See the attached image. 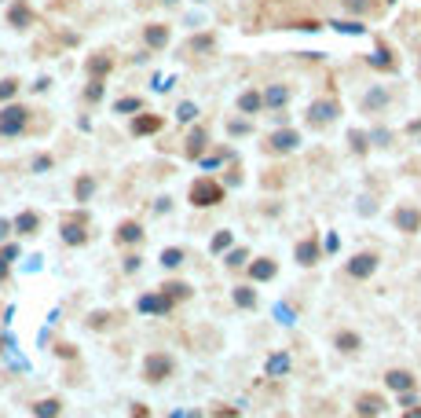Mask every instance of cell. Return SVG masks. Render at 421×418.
Instances as JSON below:
<instances>
[{"instance_id":"cell-37","label":"cell","mask_w":421,"mask_h":418,"mask_svg":"<svg viewBox=\"0 0 421 418\" xmlns=\"http://www.w3.org/2000/svg\"><path fill=\"white\" fill-rule=\"evenodd\" d=\"M385 100H388L385 92H370L366 100H363V107H366V110H378V107H385Z\"/></svg>"},{"instance_id":"cell-30","label":"cell","mask_w":421,"mask_h":418,"mask_svg":"<svg viewBox=\"0 0 421 418\" xmlns=\"http://www.w3.org/2000/svg\"><path fill=\"white\" fill-rule=\"evenodd\" d=\"M114 110H118V114H139V110H143V100H139V95H125V100L114 103Z\"/></svg>"},{"instance_id":"cell-14","label":"cell","mask_w":421,"mask_h":418,"mask_svg":"<svg viewBox=\"0 0 421 418\" xmlns=\"http://www.w3.org/2000/svg\"><path fill=\"white\" fill-rule=\"evenodd\" d=\"M143 41H147V48H165L169 44V26H161V22H151V26H143Z\"/></svg>"},{"instance_id":"cell-25","label":"cell","mask_w":421,"mask_h":418,"mask_svg":"<svg viewBox=\"0 0 421 418\" xmlns=\"http://www.w3.org/2000/svg\"><path fill=\"white\" fill-rule=\"evenodd\" d=\"M388 55H392V52H388L385 44H378V52L370 55V67H374V70H396V59H388Z\"/></svg>"},{"instance_id":"cell-3","label":"cell","mask_w":421,"mask_h":418,"mask_svg":"<svg viewBox=\"0 0 421 418\" xmlns=\"http://www.w3.org/2000/svg\"><path fill=\"white\" fill-rule=\"evenodd\" d=\"M187 198L198 205V209H209V205H216V202H223V187L213 180V176H198V180L191 184V191H187Z\"/></svg>"},{"instance_id":"cell-15","label":"cell","mask_w":421,"mask_h":418,"mask_svg":"<svg viewBox=\"0 0 421 418\" xmlns=\"http://www.w3.org/2000/svg\"><path fill=\"white\" fill-rule=\"evenodd\" d=\"M355 411H359L363 418H378V414L385 411V400L374 396V393H363L359 400H355Z\"/></svg>"},{"instance_id":"cell-16","label":"cell","mask_w":421,"mask_h":418,"mask_svg":"<svg viewBox=\"0 0 421 418\" xmlns=\"http://www.w3.org/2000/svg\"><path fill=\"white\" fill-rule=\"evenodd\" d=\"M297 264H304V268H312L315 261H319V243H315V238H301V243H297Z\"/></svg>"},{"instance_id":"cell-46","label":"cell","mask_w":421,"mask_h":418,"mask_svg":"<svg viewBox=\"0 0 421 418\" xmlns=\"http://www.w3.org/2000/svg\"><path fill=\"white\" fill-rule=\"evenodd\" d=\"M132 418H151V411L143 407V404H132Z\"/></svg>"},{"instance_id":"cell-10","label":"cell","mask_w":421,"mask_h":418,"mask_svg":"<svg viewBox=\"0 0 421 418\" xmlns=\"http://www.w3.org/2000/svg\"><path fill=\"white\" fill-rule=\"evenodd\" d=\"M136 309H139V312H151V316H169V312H172V301H169L165 294H143V297L136 301Z\"/></svg>"},{"instance_id":"cell-34","label":"cell","mask_w":421,"mask_h":418,"mask_svg":"<svg viewBox=\"0 0 421 418\" xmlns=\"http://www.w3.org/2000/svg\"><path fill=\"white\" fill-rule=\"evenodd\" d=\"M85 100H88V103H99V100H103V81H99V77H92V81H88Z\"/></svg>"},{"instance_id":"cell-24","label":"cell","mask_w":421,"mask_h":418,"mask_svg":"<svg viewBox=\"0 0 421 418\" xmlns=\"http://www.w3.org/2000/svg\"><path fill=\"white\" fill-rule=\"evenodd\" d=\"M261 107H264L261 92H242V95H238V110H242V114H256Z\"/></svg>"},{"instance_id":"cell-47","label":"cell","mask_w":421,"mask_h":418,"mask_svg":"<svg viewBox=\"0 0 421 418\" xmlns=\"http://www.w3.org/2000/svg\"><path fill=\"white\" fill-rule=\"evenodd\" d=\"M213 414H216V418H238V411H235V407H228V411H223V407H216Z\"/></svg>"},{"instance_id":"cell-27","label":"cell","mask_w":421,"mask_h":418,"mask_svg":"<svg viewBox=\"0 0 421 418\" xmlns=\"http://www.w3.org/2000/svg\"><path fill=\"white\" fill-rule=\"evenodd\" d=\"M261 100L268 103V107H275V110H279V107H286V100H289V92L282 88V85H271L264 95H261Z\"/></svg>"},{"instance_id":"cell-1","label":"cell","mask_w":421,"mask_h":418,"mask_svg":"<svg viewBox=\"0 0 421 418\" xmlns=\"http://www.w3.org/2000/svg\"><path fill=\"white\" fill-rule=\"evenodd\" d=\"M26 128H29V107H22V103H4L0 107V136L15 140V136H22Z\"/></svg>"},{"instance_id":"cell-23","label":"cell","mask_w":421,"mask_h":418,"mask_svg":"<svg viewBox=\"0 0 421 418\" xmlns=\"http://www.w3.org/2000/svg\"><path fill=\"white\" fill-rule=\"evenodd\" d=\"M59 411H62V400H55V396L37 400V404H34V414H37V418H59Z\"/></svg>"},{"instance_id":"cell-51","label":"cell","mask_w":421,"mask_h":418,"mask_svg":"<svg viewBox=\"0 0 421 418\" xmlns=\"http://www.w3.org/2000/svg\"><path fill=\"white\" fill-rule=\"evenodd\" d=\"M0 349H4V337H0Z\"/></svg>"},{"instance_id":"cell-50","label":"cell","mask_w":421,"mask_h":418,"mask_svg":"<svg viewBox=\"0 0 421 418\" xmlns=\"http://www.w3.org/2000/svg\"><path fill=\"white\" fill-rule=\"evenodd\" d=\"M187 418H202V411H191V414H187Z\"/></svg>"},{"instance_id":"cell-44","label":"cell","mask_w":421,"mask_h":418,"mask_svg":"<svg viewBox=\"0 0 421 418\" xmlns=\"http://www.w3.org/2000/svg\"><path fill=\"white\" fill-rule=\"evenodd\" d=\"M8 231H11V220L0 217V243H8Z\"/></svg>"},{"instance_id":"cell-19","label":"cell","mask_w":421,"mask_h":418,"mask_svg":"<svg viewBox=\"0 0 421 418\" xmlns=\"http://www.w3.org/2000/svg\"><path fill=\"white\" fill-rule=\"evenodd\" d=\"M385 382H388V389H396V393H410L414 389V375L410 371H388Z\"/></svg>"},{"instance_id":"cell-38","label":"cell","mask_w":421,"mask_h":418,"mask_svg":"<svg viewBox=\"0 0 421 418\" xmlns=\"http://www.w3.org/2000/svg\"><path fill=\"white\" fill-rule=\"evenodd\" d=\"M246 257H249L246 250H231L228 253V268H242V264H246Z\"/></svg>"},{"instance_id":"cell-18","label":"cell","mask_w":421,"mask_h":418,"mask_svg":"<svg viewBox=\"0 0 421 418\" xmlns=\"http://www.w3.org/2000/svg\"><path fill=\"white\" fill-rule=\"evenodd\" d=\"M161 128V118L158 114H136L132 118V136H154Z\"/></svg>"},{"instance_id":"cell-4","label":"cell","mask_w":421,"mask_h":418,"mask_svg":"<svg viewBox=\"0 0 421 418\" xmlns=\"http://www.w3.org/2000/svg\"><path fill=\"white\" fill-rule=\"evenodd\" d=\"M172 371H176V363H172V356H165V352H151V356L143 360V378H147L151 385H161Z\"/></svg>"},{"instance_id":"cell-49","label":"cell","mask_w":421,"mask_h":418,"mask_svg":"<svg viewBox=\"0 0 421 418\" xmlns=\"http://www.w3.org/2000/svg\"><path fill=\"white\" fill-rule=\"evenodd\" d=\"M403 418H421V407H414V404H410V407H407V414H403Z\"/></svg>"},{"instance_id":"cell-40","label":"cell","mask_w":421,"mask_h":418,"mask_svg":"<svg viewBox=\"0 0 421 418\" xmlns=\"http://www.w3.org/2000/svg\"><path fill=\"white\" fill-rule=\"evenodd\" d=\"M55 352H59L62 360H74V356H77V349H74V345H67V342H59V345H55Z\"/></svg>"},{"instance_id":"cell-5","label":"cell","mask_w":421,"mask_h":418,"mask_svg":"<svg viewBox=\"0 0 421 418\" xmlns=\"http://www.w3.org/2000/svg\"><path fill=\"white\" fill-rule=\"evenodd\" d=\"M337 114H341V103H337V100H315L312 107H308V125H312V128H322V125H330Z\"/></svg>"},{"instance_id":"cell-39","label":"cell","mask_w":421,"mask_h":418,"mask_svg":"<svg viewBox=\"0 0 421 418\" xmlns=\"http://www.w3.org/2000/svg\"><path fill=\"white\" fill-rule=\"evenodd\" d=\"M194 114H198V107H194V103H180V110H176V118H180V121H191Z\"/></svg>"},{"instance_id":"cell-20","label":"cell","mask_w":421,"mask_h":418,"mask_svg":"<svg viewBox=\"0 0 421 418\" xmlns=\"http://www.w3.org/2000/svg\"><path fill=\"white\" fill-rule=\"evenodd\" d=\"M15 261H19V246H15V243H0V279H8V271H11Z\"/></svg>"},{"instance_id":"cell-42","label":"cell","mask_w":421,"mask_h":418,"mask_svg":"<svg viewBox=\"0 0 421 418\" xmlns=\"http://www.w3.org/2000/svg\"><path fill=\"white\" fill-rule=\"evenodd\" d=\"M34 169H37V173H44V169H52V158H48V154H41L37 162H34Z\"/></svg>"},{"instance_id":"cell-36","label":"cell","mask_w":421,"mask_h":418,"mask_svg":"<svg viewBox=\"0 0 421 418\" xmlns=\"http://www.w3.org/2000/svg\"><path fill=\"white\" fill-rule=\"evenodd\" d=\"M228 246H231V231H216L213 235V253H223Z\"/></svg>"},{"instance_id":"cell-8","label":"cell","mask_w":421,"mask_h":418,"mask_svg":"<svg viewBox=\"0 0 421 418\" xmlns=\"http://www.w3.org/2000/svg\"><path fill=\"white\" fill-rule=\"evenodd\" d=\"M392 224H396L399 231H407V235L421 231V209H414V205H399L396 213H392Z\"/></svg>"},{"instance_id":"cell-41","label":"cell","mask_w":421,"mask_h":418,"mask_svg":"<svg viewBox=\"0 0 421 418\" xmlns=\"http://www.w3.org/2000/svg\"><path fill=\"white\" fill-rule=\"evenodd\" d=\"M352 147L355 151H366V136L363 133H352Z\"/></svg>"},{"instance_id":"cell-43","label":"cell","mask_w":421,"mask_h":418,"mask_svg":"<svg viewBox=\"0 0 421 418\" xmlns=\"http://www.w3.org/2000/svg\"><path fill=\"white\" fill-rule=\"evenodd\" d=\"M275 316H279L282 323H294V312H289V309H282V304H279V309H275Z\"/></svg>"},{"instance_id":"cell-9","label":"cell","mask_w":421,"mask_h":418,"mask_svg":"<svg viewBox=\"0 0 421 418\" xmlns=\"http://www.w3.org/2000/svg\"><path fill=\"white\" fill-rule=\"evenodd\" d=\"M297 143H301V136L294 133V128H282V133H271V136H268V151L289 154V151H297Z\"/></svg>"},{"instance_id":"cell-12","label":"cell","mask_w":421,"mask_h":418,"mask_svg":"<svg viewBox=\"0 0 421 418\" xmlns=\"http://www.w3.org/2000/svg\"><path fill=\"white\" fill-rule=\"evenodd\" d=\"M11 231H19V235H37V231H41V213H34V209H22V213L11 220Z\"/></svg>"},{"instance_id":"cell-26","label":"cell","mask_w":421,"mask_h":418,"mask_svg":"<svg viewBox=\"0 0 421 418\" xmlns=\"http://www.w3.org/2000/svg\"><path fill=\"white\" fill-rule=\"evenodd\" d=\"M289 371V356L286 352H275V356L268 360V378H282Z\"/></svg>"},{"instance_id":"cell-11","label":"cell","mask_w":421,"mask_h":418,"mask_svg":"<svg viewBox=\"0 0 421 418\" xmlns=\"http://www.w3.org/2000/svg\"><path fill=\"white\" fill-rule=\"evenodd\" d=\"M143 235H147V231H143V224H139V220H121V224H118V231H114V238H118L121 246H136V243H143Z\"/></svg>"},{"instance_id":"cell-33","label":"cell","mask_w":421,"mask_h":418,"mask_svg":"<svg viewBox=\"0 0 421 418\" xmlns=\"http://www.w3.org/2000/svg\"><path fill=\"white\" fill-rule=\"evenodd\" d=\"M337 349H341V352H355V349H359V334L341 330V334H337Z\"/></svg>"},{"instance_id":"cell-22","label":"cell","mask_w":421,"mask_h":418,"mask_svg":"<svg viewBox=\"0 0 421 418\" xmlns=\"http://www.w3.org/2000/svg\"><path fill=\"white\" fill-rule=\"evenodd\" d=\"M205 143H209V136H205V128H194V133L187 136V158H202V151H205Z\"/></svg>"},{"instance_id":"cell-32","label":"cell","mask_w":421,"mask_h":418,"mask_svg":"<svg viewBox=\"0 0 421 418\" xmlns=\"http://www.w3.org/2000/svg\"><path fill=\"white\" fill-rule=\"evenodd\" d=\"M161 264H165V268H180V264H184V250H180V246L161 250Z\"/></svg>"},{"instance_id":"cell-17","label":"cell","mask_w":421,"mask_h":418,"mask_svg":"<svg viewBox=\"0 0 421 418\" xmlns=\"http://www.w3.org/2000/svg\"><path fill=\"white\" fill-rule=\"evenodd\" d=\"M275 271H279V264H275L271 257H261V261H253V264H249L253 283H268V279H275Z\"/></svg>"},{"instance_id":"cell-6","label":"cell","mask_w":421,"mask_h":418,"mask_svg":"<svg viewBox=\"0 0 421 418\" xmlns=\"http://www.w3.org/2000/svg\"><path fill=\"white\" fill-rule=\"evenodd\" d=\"M8 26L11 29H29V26H37V11L29 0H11L8 4Z\"/></svg>"},{"instance_id":"cell-13","label":"cell","mask_w":421,"mask_h":418,"mask_svg":"<svg viewBox=\"0 0 421 418\" xmlns=\"http://www.w3.org/2000/svg\"><path fill=\"white\" fill-rule=\"evenodd\" d=\"M85 70H88V77H99V81H103V77L114 70V59H110L106 52H95V55H88Z\"/></svg>"},{"instance_id":"cell-7","label":"cell","mask_w":421,"mask_h":418,"mask_svg":"<svg viewBox=\"0 0 421 418\" xmlns=\"http://www.w3.org/2000/svg\"><path fill=\"white\" fill-rule=\"evenodd\" d=\"M378 271V253H355L348 261V276L352 279H370Z\"/></svg>"},{"instance_id":"cell-48","label":"cell","mask_w":421,"mask_h":418,"mask_svg":"<svg viewBox=\"0 0 421 418\" xmlns=\"http://www.w3.org/2000/svg\"><path fill=\"white\" fill-rule=\"evenodd\" d=\"M139 268V257H125V271H136Z\"/></svg>"},{"instance_id":"cell-2","label":"cell","mask_w":421,"mask_h":418,"mask_svg":"<svg viewBox=\"0 0 421 418\" xmlns=\"http://www.w3.org/2000/svg\"><path fill=\"white\" fill-rule=\"evenodd\" d=\"M59 235L67 246H85L88 243V213L85 209H77V213H67L59 220Z\"/></svg>"},{"instance_id":"cell-31","label":"cell","mask_w":421,"mask_h":418,"mask_svg":"<svg viewBox=\"0 0 421 418\" xmlns=\"http://www.w3.org/2000/svg\"><path fill=\"white\" fill-rule=\"evenodd\" d=\"M15 95H19V77H4V81H0V107L11 103Z\"/></svg>"},{"instance_id":"cell-29","label":"cell","mask_w":421,"mask_h":418,"mask_svg":"<svg viewBox=\"0 0 421 418\" xmlns=\"http://www.w3.org/2000/svg\"><path fill=\"white\" fill-rule=\"evenodd\" d=\"M235 304H238V309H256L253 286H235Z\"/></svg>"},{"instance_id":"cell-45","label":"cell","mask_w":421,"mask_h":418,"mask_svg":"<svg viewBox=\"0 0 421 418\" xmlns=\"http://www.w3.org/2000/svg\"><path fill=\"white\" fill-rule=\"evenodd\" d=\"M345 4H348L352 11H363V8H370V0H345Z\"/></svg>"},{"instance_id":"cell-52","label":"cell","mask_w":421,"mask_h":418,"mask_svg":"<svg viewBox=\"0 0 421 418\" xmlns=\"http://www.w3.org/2000/svg\"><path fill=\"white\" fill-rule=\"evenodd\" d=\"M165 4H176V0H165Z\"/></svg>"},{"instance_id":"cell-28","label":"cell","mask_w":421,"mask_h":418,"mask_svg":"<svg viewBox=\"0 0 421 418\" xmlns=\"http://www.w3.org/2000/svg\"><path fill=\"white\" fill-rule=\"evenodd\" d=\"M161 294H165L169 301H187L191 297V286L187 283H165V286H161Z\"/></svg>"},{"instance_id":"cell-35","label":"cell","mask_w":421,"mask_h":418,"mask_svg":"<svg viewBox=\"0 0 421 418\" xmlns=\"http://www.w3.org/2000/svg\"><path fill=\"white\" fill-rule=\"evenodd\" d=\"M209 48H213V37H209V34H202V37H191L187 52H209Z\"/></svg>"},{"instance_id":"cell-21","label":"cell","mask_w":421,"mask_h":418,"mask_svg":"<svg viewBox=\"0 0 421 418\" xmlns=\"http://www.w3.org/2000/svg\"><path fill=\"white\" fill-rule=\"evenodd\" d=\"M92 195H95V176H88V173L77 176V180H74V198L77 202H88Z\"/></svg>"}]
</instances>
